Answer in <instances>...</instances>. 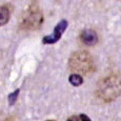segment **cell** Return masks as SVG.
Wrapping results in <instances>:
<instances>
[{"instance_id": "5b68a950", "label": "cell", "mask_w": 121, "mask_h": 121, "mask_svg": "<svg viewBox=\"0 0 121 121\" xmlns=\"http://www.w3.org/2000/svg\"><path fill=\"white\" fill-rule=\"evenodd\" d=\"M80 42L86 46H94L98 43V34L93 29H85L80 33L79 36Z\"/></svg>"}, {"instance_id": "ba28073f", "label": "cell", "mask_w": 121, "mask_h": 121, "mask_svg": "<svg viewBox=\"0 0 121 121\" xmlns=\"http://www.w3.org/2000/svg\"><path fill=\"white\" fill-rule=\"evenodd\" d=\"M66 121H91V119L84 114H80V115H73L69 118Z\"/></svg>"}, {"instance_id": "52a82bcc", "label": "cell", "mask_w": 121, "mask_h": 121, "mask_svg": "<svg viewBox=\"0 0 121 121\" xmlns=\"http://www.w3.org/2000/svg\"><path fill=\"white\" fill-rule=\"evenodd\" d=\"M69 82L75 86H79L83 83V79L79 74H73V75L69 76Z\"/></svg>"}, {"instance_id": "277c9868", "label": "cell", "mask_w": 121, "mask_h": 121, "mask_svg": "<svg viewBox=\"0 0 121 121\" xmlns=\"http://www.w3.org/2000/svg\"><path fill=\"white\" fill-rule=\"evenodd\" d=\"M66 26H67V22L66 20H61L57 25L55 26V30L53 32L52 35H48L43 38L42 42L44 44H53V43H56L60 38H61L62 34L63 32L66 30Z\"/></svg>"}, {"instance_id": "7a4b0ae2", "label": "cell", "mask_w": 121, "mask_h": 121, "mask_svg": "<svg viewBox=\"0 0 121 121\" xmlns=\"http://www.w3.org/2000/svg\"><path fill=\"white\" fill-rule=\"evenodd\" d=\"M69 67L72 72L79 75H88L96 71L94 58L86 51L74 52L69 56Z\"/></svg>"}, {"instance_id": "30bf717a", "label": "cell", "mask_w": 121, "mask_h": 121, "mask_svg": "<svg viewBox=\"0 0 121 121\" xmlns=\"http://www.w3.org/2000/svg\"><path fill=\"white\" fill-rule=\"evenodd\" d=\"M6 121H9V120H6Z\"/></svg>"}, {"instance_id": "3957f363", "label": "cell", "mask_w": 121, "mask_h": 121, "mask_svg": "<svg viewBox=\"0 0 121 121\" xmlns=\"http://www.w3.org/2000/svg\"><path fill=\"white\" fill-rule=\"evenodd\" d=\"M43 23V14L37 1H32L29 8L23 12L19 26L24 31H37Z\"/></svg>"}, {"instance_id": "9c48e42d", "label": "cell", "mask_w": 121, "mask_h": 121, "mask_svg": "<svg viewBox=\"0 0 121 121\" xmlns=\"http://www.w3.org/2000/svg\"><path fill=\"white\" fill-rule=\"evenodd\" d=\"M46 121H54V120H46Z\"/></svg>"}, {"instance_id": "6da1fadb", "label": "cell", "mask_w": 121, "mask_h": 121, "mask_svg": "<svg viewBox=\"0 0 121 121\" xmlns=\"http://www.w3.org/2000/svg\"><path fill=\"white\" fill-rule=\"evenodd\" d=\"M96 95L101 101L111 103L121 95V78L117 74H108L97 83Z\"/></svg>"}, {"instance_id": "8992f818", "label": "cell", "mask_w": 121, "mask_h": 121, "mask_svg": "<svg viewBox=\"0 0 121 121\" xmlns=\"http://www.w3.org/2000/svg\"><path fill=\"white\" fill-rule=\"evenodd\" d=\"M11 17V9L10 5L8 4H3L0 5V26L6 24L10 20Z\"/></svg>"}]
</instances>
